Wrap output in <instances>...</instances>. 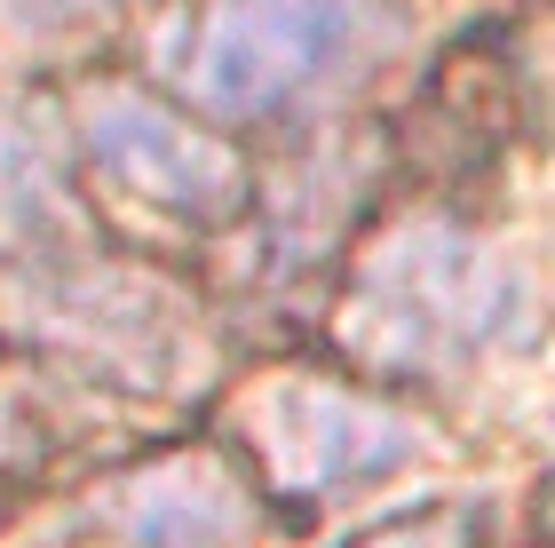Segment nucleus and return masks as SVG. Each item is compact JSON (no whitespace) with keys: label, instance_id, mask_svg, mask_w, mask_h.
I'll use <instances>...</instances> for the list:
<instances>
[{"label":"nucleus","instance_id":"20e7f679","mask_svg":"<svg viewBox=\"0 0 555 548\" xmlns=\"http://www.w3.org/2000/svg\"><path fill=\"white\" fill-rule=\"evenodd\" d=\"M238 437L255 454V477L301 509L341 501L421 454L413 413H397L389 397L358 382H334V373H262L238 397Z\"/></svg>","mask_w":555,"mask_h":548},{"label":"nucleus","instance_id":"7ed1b4c3","mask_svg":"<svg viewBox=\"0 0 555 548\" xmlns=\"http://www.w3.org/2000/svg\"><path fill=\"white\" fill-rule=\"evenodd\" d=\"M0 310L33 351L72 358L143 397L183 390L207 358L183 294H167V279L104 255V246H24L0 270Z\"/></svg>","mask_w":555,"mask_h":548},{"label":"nucleus","instance_id":"0eeeda50","mask_svg":"<svg viewBox=\"0 0 555 548\" xmlns=\"http://www.w3.org/2000/svg\"><path fill=\"white\" fill-rule=\"evenodd\" d=\"M349 548H492V509L485 501H421Z\"/></svg>","mask_w":555,"mask_h":548},{"label":"nucleus","instance_id":"6e6552de","mask_svg":"<svg viewBox=\"0 0 555 548\" xmlns=\"http://www.w3.org/2000/svg\"><path fill=\"white\" fill-rule=\"evenodd\" d=\"M119 9H135V0H0V24L24 40H72L80 24H104Z\"/></svg>","mask_w":555,"mask_h":548},{"label":"nucleus","instance_id":"39448f33","mask_svg":"<svg viewBox=\"0 0 555 548\" xmlns=\"http://www.w3.org/2000/svg\"><path fill=\"white\" fill-rule=\"evenodd\" d=\"M80 160L95 183H112L128 207L191 231H231L255 207V176L207 119L175 112L143 88H95L80 104Z\"/></svg>","mask_w":555,"mask_h":548},{"label":"nucleus","instance_id":"f03ea898","mask_svg":"<svg viewBox=\"0 0 555 548\" xmlns=\"http://www.w3.org/2000/svg\"><path fill=\"white\" fill-rule=\"evenodd\" d=\"M405 33V0H207L183 95L207 119H301L365 88Z\"/></svg>","mask_w":555,"mask_h":548},{"label":"nucleus","instance_id":"423d86ee","mask_svg":"<svg viewBox=\"0 0 555 548\" xmlns=\"http://www.w3.org/2000/svg\"><path fill=\"white\" fill-rule=\"evenodd\" d=\"M255 525V485L222 454H159L88 501V548H246Z\"/></svg>","mask_w":555,"mask_h":548},{"label":"nucleus","instance_id":"f257e3e1","mask_svg":"<svg viewBox=\"0 0 555 548\" xmlns=\"http://www.w3.org/2000/svg\"><path fill=\"white\" fill-rule=\"evenodd\" d=\"M524 327V270L452 215H413L358 255L334 310V342L373 373L437 382Z\"/></svg>","mask_w":555,"mask_h":548}]
</instances>
